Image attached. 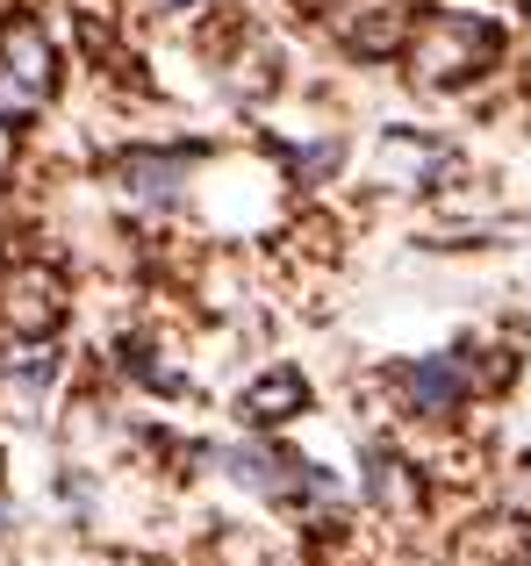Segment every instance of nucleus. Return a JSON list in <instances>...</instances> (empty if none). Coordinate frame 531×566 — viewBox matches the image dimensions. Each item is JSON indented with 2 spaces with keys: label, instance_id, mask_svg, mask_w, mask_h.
<instances>
[{
  "label": "nucleus",
  "instance_id": "nucleus-7",
  "mask_svg": "<svg viewBox=\"0 0 531 566\" xmlns=\"http://www.w3.org/2000/svg\"><path fill=\"white\" fill-rule=\"evenodd\" d=\"M123 187L137 193V201H173V187H180V158H129Z\"/></svg>",
  "mask_w": 531,
  "mask_h": 566
},
{
  "label": "nucleus",
  "instance_id": "nucleus-3",
  "mask_svg": "<svg viewBox=\"0 0 531 566\" xmlns=\"http://www.w3.org/2000/svg\"><path fill=\"white\" fill-rule=\"evenodd\" d=\"M337 36L360 57H388L409 43V14H403V0H345L337 8Z\"/></svg>",
  "mask_w": 531,
  "mask_h": 566
},
{
  "label": "nucleus",
  "instance_id": "nucleus-8",
  "mask_svg": "<svg viewBox=\"0 0 531 566\" xmlns=\"http://www.w3.org/2000/svg\"><path fill=\"white\" fill-rule=\"evenodd\" d=\"M166 8H187V0H166Z\"/></svg>",
  "mask_w": 531,
  "mask_h": 566
},
{
  "label": "nucleus",
  "instance_id": "nucleus-1",
  "mask_svg": "<svg viewBox=\"0 0 531 566\" xmlns=\"http://www.w3.org/2000/svg\"><path fill=\"white\" fill-rule=\"evenodd\" d=\"M489 57H496L489 22H475V14H431V22H417V36H409V80L460 86V80H475Z\"/></svg>",
  "mask_w": 531,
  "mask_h": 566
},
{
  "label": "nucleus",
  "instance_id": "nucleus-5",
  "mask_svg": "<svg viewBox=\"0 0 531 566\" xmlns=\"http://www.w3.org/2000/svg\"><path fill=\"white\" fill-rule=\"evenodd\" d=\"M460 366L452 359H424V366H409L403 374V395L417 401V409H452V401H460Z\"/></svg>",
  "mask_w": 531,
  "mask_h": 566
},
{
  "label": "nucleus",
  "instance_id": "nucleus-4",
  "mask_svg": "<svg viewBox=\"0 0 531 566\" xmlns=\"http://www.w3.org/2000/svg\"><path fill=\"white\" fill-rule=\"evenodd\" d=\"M0 323L8 331H51L58 323V280L51 273H14L8 287H0Z\"/></svg>",
  "mask_w": 531,
  "mask_h": 566
},
{
  "label": "nucleus",
  "instance_id": "nucleus-6",
  "mask_svg": "<svg viewBox=\"0 0 531 566\" xmlns=\"http://www.w3.org/2000/svg\"><path fill=\"white\" fill-rule=\"evenodd\" d=\"M309 401V387H302V374H266L252 395H244V416H252V423H280V416L288 409H302Z\"/></svg>",
  "mask_w": 531,
  "mask_h": 566
},
{
  "label": "nucleus",
  "instance_id": "nucleus-2",
  "mask_svg": "<svg viewBox=\"0 0 531 566\" xmlns=\"http://www.w3.org/2000/svg\"><path fill=\"white\" fill-rule=\"evenodd\" d=\"M58 86V51L37 22L0 29V129H22Z\"/></svg>",
  "mask_w": 531,
  "mask_h": 566
}]
</instances>
